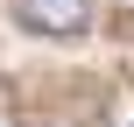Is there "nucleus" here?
Returning a JSON list of instances; mask_svg holds the SVG:
<instances>
[{"instance_id":"1","label":"nucleus","mask_w":134,"mask_h":127,"mask_svg":"<svg viewBox=\"0 0 134 127\" xmlns=\"http://www.w3.org/2000/svg\"><path fill=\"white\" fill-rule=\"evenodd\" d=\"M14 14L35 28V35H78L92 21V0H14Z\"/></svg>"}]
</instances>
